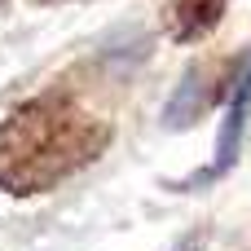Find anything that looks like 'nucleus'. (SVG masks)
<instances>
[{"label": "nucleus", "instance_id": "2", "mask_svg": "<svg viewBox=\"0 0 251 251\" xmlns=\"http://www.w3.org/2000/svg\"><path fill=\"white\" fill-rule=\"evenodd\" d=\"M247 110H251V66H247V75L238 79V88L229 97V110H225V128H221V141H216V172H225L238 159L243 128H247Z\"/></svg>", "mask_w": 251, "mask_h": 251}, {"label": "nucleus", "instance_id": "1", "mask_svg": "<svg viewBox=\"0 0 251 251\" xmlns=\"http://www.w3.org/2000/svg\"><path fill=\"white\" fill-rule=\"evenodd\" d=\"M0 146H13V168L0 172L4 185H18L22 168H31V163H44V181L57 176L66 163H75L71 128H66V119H57L49 110V101H31L26 110H18L4 128Z\"/></svg>", "mask_w": 251, "mask_h": 251}, {"label": "nucleus", "instance_id": "5", "mask_svg": "<svg viewBox=\"0 0 251 251\" xmlns=\"http://www.w3.org/2000/svg\"><path fill=\"white\" fill-rule=\"evenodd\" d=\"M176 251H199V238H185V243H181Z\"/></svg>", "mask_w": 251, "mask_h": 251}, {"label": "nucleus", "instance_id": "4", "mask_svg": "<svg viewBox=\"0 0 251 251\" xmlns=\"http://www.w3.org/2000/svg\"><path fill=\"white\" fill-rule=\"evenodd\" d=\"M225 0H181V22H176V35L190 40V35H203L216 18H221Z\"/></svg>", "mask_w": 251, "mask_h": 251}, {"label": "nucleus", "instance_id": "3", "mask_svg": "<svg viewBox=\"0 0 251 251\" xmlns=\"http://www.w3.org/2000/svg\"><path fill=\"white\" fill-rule=\"evenodd\" d=\"M203 75L199 71H185L181 75V84H176V93H172V101H168V110H163V119H168V128H185L190 119H199L203 115Z\"/></svg>", "mask_w": 251, "mask_h": 251}]
</instances>
